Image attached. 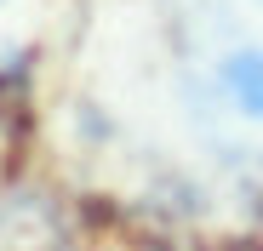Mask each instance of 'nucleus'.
<instances>
[{"mask_svg":"<svg viewBox=\"0 0 263 251\" xmlns=\"http://www.w3.org/2000/svg\"><path fill=\"white\" fill-rule=\"evenodd\" d=\"M195 120L223 149H263V0H160Z\"/></svg>","mask_w":263,"mask_h":251,"instance_id":"1","label":"nucleus"}]
</instances>
